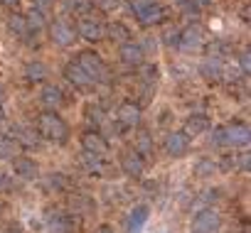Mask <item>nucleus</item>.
Masks as SVG:
<instances>
[{
    "label": "nucleus",
    "mask_w": 251,
    "mask_h": 233,
    "mask_svg": "<svg viewBox=\"0 0 251 233\" xmlns=\"http://www.w3.org/2000/svg\"><path fill=\"white\" fill-rule=\"evenodd\" d=\"M37 133L52 143H67L69 138V128L67 123L59 118L57 113L47 110V113H40V121H37Z\"/></svg>",
    "instance_id": "1"
},
{
    "label": "nucleus",
    "mask_w": 251,
    "mask_h": 233,
    "mask_svg": "<svg viewBox=\"0 0 251 233\" xmlns=\"http://www.w3.org/2000/svg\"><path fill=\"white\" fill-rule=\"evenodd\" d=\"M249 143V128L244 123L239 126H229V128H219L214 133V145H229V148H241Z\"/></svg>",
    "instance_id": "2"
},
{
    "label": "nucleus",
    "mask_w": 251,
    "mask_h": 233,
    "mask_svg": "<svg viewBox=\"0 0 251 233\" xmlns=\"http://www.w3.org/2000/svg\"><path fill=\"white\" fill-rule=\"evenodd\" d=\"M76 62H79V66L89 74L91 81H108V69H106V64L101 62L99 54H94V52H81V54L76 57Z\"/></svg>",
    "instance_id": "3"
},
{
    "label": "nucleus",
    "mask_w": 251,
    "mask_h": 233,
    "mask_svg": "<svg viewBox=\"0 0 251 233\" xmlns=\"http://www.w3.org/2000/svg\"><path fill=\"white\" fill-rule=\"evenodd\" d=\"M131 10L133 15L143 22V25H151V22H158L163 18V8L158 5V0H131Z\"/></svg>",
    "instance_id": "4"
},
{
    "label": "nucleus",
    "mask_w": 251,
    "mask_h": 233,
    "mask_svg": "<svg viewBox=\"0 0 251 233\" xmlns=\"http://www.w3.org/2000/svg\"><path fill=\"white\" fill-rule=\"evenodd\" d=\"M192 226H195V233H214L219 228V216L212 209H202V211H197Z\"/></svg>",
    "instance_id": "5"
},
{
    "label": "nucleus",
    "mask_w": 251,
    "mask_h": 233,
    "mask_svg": "<svg viewBox=\"0 0 251 233\" xmlns=\"http://www.w3.org/2000/svg\"><path fill=\"white\" fill-rule=\"evenodd\" d=\"M74 30L64 22V20H54L52 25H50V40L54 42V44H59V47H69L72 42H74Z\"/></svg>",
    "instance_id": "6"
},
{
    "label": "nucleus",
    "mask_w": 251,
    "mask_h": 233,
    "mask_svg": "<svg viewBox=\"0 0 251 233\" xmlns=\"http://www.w3.org/2000/svg\"><path fill=\"white\" fill-rule=\"evenodd\" d=\"M148 216H151V209L146 204L133 206L131 213H128V221H126V231H128V233H141L143 226L148 223Z\"/></svg>",
    "instance_id": "7"
},
{
    "label": "nucleus",
    "mask_w": 251,
    "mask_h": 233,
    "mask_svg": "<svg viewBox=\"0 0 251 233\" xmlns=\"http://www.w3.org/2000/svg\"><path fill=\"white\" fill-rule=\"evenodd\" d=\"M190 150V138L185 133H170L165 138V152L170 157H182Z\"/></svg>",
    "instance_id": "8"
},
{
    "label": "nucleus",
    "mask_w": 251,
    "mask_h": 233,
    "mask_svg": "<svg viewBox=\"0 0 251 233\" xmlns=\"http://www.w3.org/2000/svg\"><path fill=\"white\" fill-rule=\"evenodd\" d=\"M106 35V27L99 22V20H81L79 22V37L86 40V42H99L103 40Z\"/></svg>",
    "instance_id": "9"
},
{
    "label": "nucleus",
    "mask_w": 251,
    "mask_h": 233,
    "mask_svg": "<svg viewBox=\"0 0 251 233\" xmlns=\"http://www.w3.org/2000/svg\"><path fill=\"white\" fill-rule=\"evenodd\" d=\"M64 79H69L74 86H81V88L91 84L89 74H86V71L79 66V62H76V59H74V62H69V64L64 66Z\"/></svg>",
    "instance_id": "10"
},
{
    "label": "nucleus",
    "mask_w": 251,
    "mask_h": 233,
    "mask_svg": "<svg viewBox=\"0 0 251 233\" xmlns=\"http://www.w3.org/2000/svg\"><path fill=\"white\" fill-rule=\"evenodd\" d=\"M116 118H118L121 123H126V126H138L141 110H138V106H133V103H121V106L116 108Z\"/></svg>",
    "instance_id": "11"
},
{
    "label": "nucleus",
    "mask_w": 251,
    "mask_h": 233,
    "mask_svg": "<svg viewBox=\"0 0 251 233\" xmlns=\"http://www.w3.org/2000/svg\"><path fill=\"white\" fill-rule=\"evenodd\" d=\"M81 145H84V150L86 152H91V155H106L108 152V145H106V140L101 138V135H96V133H86L84 138H81Z\"/></svg>",
    "instance_id": "12"
},
{
    "label": "nucleus",
    "mask_w": 251,
    "mask_h": 233,
    "mask_svg": "<svg viewBox=\"0 0 251 233\" xmlns=\"http://www.w3.org/2000/svg\"><path fill=\"white\" fill-rule=\"evenodd\" d=\"M121 167H123V172L128 174V177H141V174H143V160H141L138 152L126 155V157L121 160Z\"/></svg>",
    "instance_id": "13"
},
{
    "label": "nucleus",
    "mask_w": 251,
    "mask_h": 233,
    "mask_svg": "<svg viewBox=\"0 0 251 233\" xmlns=\"http://www.w3.org/2000/svg\"><path fill=\"white\" fill-rule=\"evenodd\" d=\"M15 172H18L23 179H35V177H40V167H37L35 160H30V157H18V160H15Z\"/></svg>",
    "instance_id": "14"
},
{
    "label": "nucleus",
    "mask_w": 251,
    "mask_h": 233,
    "mask_svg": "<svg viewBox=\"0 0 251 233\" xmlns=\"http://www.w3.org/2000/svg\"><path fill=\"white\" fill-rule=\"evenodd\" d=\"M118 57H121L123 64H141V62H143V49H141L138 44H128V42H126V44L121 47Z\"/></svg>",
    "instance_id": "15"
},
{
    "label": "nucleus",
    "mask_w": 251,
    "mask_h": 233,
    "mask_svg": "<svg viewBox=\"0 0 251 233\" xmlns=\"http://www.w3.org/2000/svg\"><path fill=\"white\" fill-rule=\"evenodd\" d=\"M40 101H42L47 108H57V106L64 101V93H62V88H57V86H45L42 93H40Z\"/></svg>",
    "instance_id": "16"
},
{
    "label": "nucleus",
    "mask_w": 251,
    "mask_h": 233,
    "mask_svg": "<svg viewBox=\"0 0 251 233\" xmlns=\"http://www.w3.org/2000/svg\"><path fill=\"white\" fill-rule=\"evenodd\" d=\"M47 231H50V233H72V221H69V216H64V213L50 216Z\"/></svg>",
    "instance_id": "17"
},
{
    "label": "nucleus",
    "mask_w": 251,
    "mask_h": 233,
    "mask_svg": "<svg viewBox=\"0 0 251 233\" xmlns=\"http://www.w3.org/2000/svg\"><path fill=\"white\" fill-rule=\"evenodd\" d=\"M202 44V32L197 27H187L185 32H180V47L185 49H197Z\"/></svg>",
    "instance_id": "18"
},
{
    "label": "nucleus",
    "mask_w": 251,
    "mask_h": 233,
    "mask_svg": "<svg viewBox=\"0 0 251 233\" xmlns=\"http://www.w3.org/2000/svg\"><path fill=\"white\" fill-rule=\"evenodd\" d=\"M207 128H209V121L204 118V115H192V118L187 121V126H185V135H200Z\"/></svg>",
    "instance_id": "19"
},
{
    "label": "nucleus",
    "mask_w": 251,
    "mask_h": 233,
    "mask_svg": "<svg viewBox=\"0 0 251 233\" xmlns=\"http://www.w3.org/2000/svg\"><path fill=\"white\" fill-rule=\"evenodd\" d=\"M64 8L72 15H86V13H91L94 3H91V0H64Z\"/></svg>",
    "instance_id": "20"
},
{
    "label": "nucleus",
    "mask_w": 251,
    "mask_h": 233,
    "mask_svg": "<svg viewBox=\"0 0 251 233\" xmlns=\"http://www.w3.org/2000/svg\"><path fill=\"white\" fill-rule=\"evenodd\" d=\"M106 35H108L111 40H116V42H126V40H131V30L126 27L123 22H113V25H108V27H106Z\"/></svg>",
    "instance_id": "21"
},
{
    "label": "nucleus",
    "mask_w": 251,
    "mask_h": 233,
    "mask_svg": "<svg viewBox=\"0 0 251 233\" xmlns=\"http://www.w3.org/2000/svg\"><path fill=\"white\" fill-rule=\"evenodd\" d=\"M15 143H18V145H23V148H30V150H32V148H37V145H40V138H37L32 130H25V128H20V130H18V138H15Z\"/></svg>",
    "instance_id": "22"
},
{
    "label": "nucleus",
    "mask_w": 251,
    "mask_h": 233,
    "mask_svg": "<svg viewBox=\"0 0 251 233\" xmlns=\"http://www.w3.org/2000/svg\"><path fill=\"white\" fill-rule=\"evenodd\" d=\"M10 30L18 35V37H27V32H30V27H27V20H25V15H13L10 18Z\"/></svg>",
    "instance_id": "23"
},
{
    "label": "nucleus",
    "mask_w": 251,
    "mask_h": 233,
    "mask_svg": "<svg viewBox=\"0 0 251 233\" xmlns=\"http://www.w3.org/2000/svg\"><path fill=\"white\" fill-rule=\"evenodd\" d=\"M25 20H27V27H30V30H42V27H45V13L37 10V8H32V10L25 15Z\"/></svg>",
    "instance_id": "24"
},
{
    "label": "nucleus",
    "mask_w": 251,
    "mask_h": 233,
    "mask_svg": "<svg viewBox=\"0 0 251 233\" xmlns=\"http://www.w3.org/2000/svg\"><path fill=\"white\" fill-rule=\"evenodd\" d=\"M45 76H47V66H45L42 62L27 64V79H30V81H42Z\"/></svg>",
    "instance_id": "25"
},
{
    "label": "nucleus",
    "mask_w": 251,
    "mask_h": 233,
    "mask_svg": "<svg viewBox=\"0 0 251 233\" xmlns=\"http://www.w3.org/2000/svg\"><path fill=\"white\" fill-rule=\"evenodd\" d=\"M151 148H153V140H151V135H148L146 130H141V133L136 135V150H138V155H143V152H151Z\"/></svg>",
    "instance_id": "26"
},
{
    "label": "nucleus",
    "mask_w": 251,
    "mask_h": 233,
    "mask_svg": "<svg viewBox=\"0 0 251 233\" xmlns=\"http://www.w3.org/2000/svg\"><path fill=\"white\" fill-rule=\"evenodd\" d=\"M214 172H217V165L212 160H200L197 167H195V174L197 177H212Z\"/></svg>",
    "instance_id": "27"
},
{
    "label": "nucleus",
    "mask_w": 251,
    "mask_h": 233,
    "mask_svg": "<svg viewBox=\"0 0 251 233\" xmlns=\"http://www.w3.org/2000/svg\"><path fill=\"white\" fill-rule=\"evenodd\" d=\"M18 152V143L13 138H0V157H13Z\"/></svg>",
    "instance_id": "28"
},
{
    "label": "nucleus",
    "mask_w": 251,
    "mask_h": 233,
    "mask_svg": "<svg viewBox=\"0 0 251 233\" xmlns=\"http://www.w3.org/2000/svg\"><path fill=\"white\" fill-rule=\"evenodd\" d=\"M96 5H99L101 10L111 13V10H116V8L121 5V0H96Z\"/></svg>",
    "instance_id": "29"
},
{
    "label": "nucleus",
    "mask_w": 251,
    "mask_h": 233,
    "mask_svg": "<svg viewBox=\"0 0 251 233\" xmlns=\"http://www.w3.org/2000/svg\"><path fill=\"white\" fill-rule=\"evenodd\" d=\"M165 44H170V47L180 44V32H177V30H170V32H165Z\"/></svg>",
    "instance_id": "30"
},
{
    "label": "nucleus",
    "mask_w": 251,
    "mask_h": 233,
    "mask_svg": "<svg viewBox=\"0 0 251 233\" xmlns=\"http://www.w3.org/2000/svg\"><path fill=\"white\" fill-rule=\"evenodd\" d=\"M52 5H54V0H35V8H37V10H42V13H45V10H50Z\"/></svg>",
    "instance_id": "31"
},
{
    "label": "nucleus",
    "mask_w": 251,
    "mask_h": 233,
    "mask_svg": "<svg viewBox=\"0 0 251 233\" xmlns=\"http://www.w3.org/2000/svg\"><path fill=\"white\" fill-rule=\"evenodd\" d=\"M0 189H10V179L5 172H0Z\"/></svg>",
    "instance_id": "32"
},
{
    "label": "nucleus",
    "mask_w": 251,
    "mask_h": 233,
    "mask_svg": "<svg viewBox=\"0 0 251 233\" xmlns=\"http://www.w3.org/2000/svg\"><path fill=\"white\" fill-rule=\"evenodd\" d=\"M241 69H244V71H249V52H244V54H241Z\"/></svg>",
    "instance_id": "33"
},
{
    "label": "nucleus",
    "mask_w": 251,
    "mask_h": 233,
    "mask_svg": "<svg viewBox=\"0 0 251 233\" xmlns=\"http://www.w3.org/2000/svg\"><path fill=\"white\" fill-rule=\"evenodd\" d=\"M3 233H20V228H18V226H8Z\"/></svg>",
    "instance_id": "34"
},
{
    "label": "nucleus",
    "mask_w": 251,
    "mask_h": 233,
    "mask_svg": "<svg viewBox=\"0 0 251 233\" xmlns=\"http://www.w3.org/2000/svg\"><path fill=\"white\" fill-rule=\"evenodd\" d=\"M99 233H113V228H111V226H101Z\"/></svg>",
    "instance_id": "35"
},
{
    "label": "nucleus",
    "mask_w": 251,
    "mask_h": 233,
    "mask_svg": "<svg viewBox=\"0 0 251 233\" xmlns=\"http://www.w3.org/2000/svg\"><path fill=\"white\" fill-rule=\"evenodd\" d=\"M0 3H3V5H18L20 0H0Z\"/></svg>",
    "instance_id": "36"
}]
</instances>
